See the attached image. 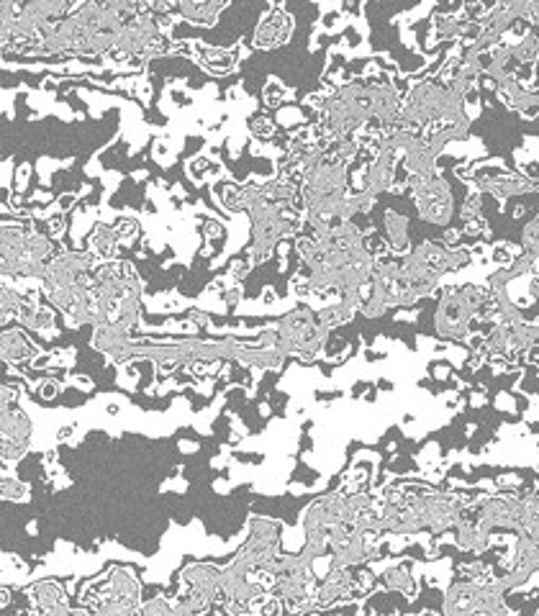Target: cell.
Masks as SVG:
<instances>
[{
	"label": "cell",
	"mask_w": 539,
	"mask_h": 616,
	"mask_svg": "<svg viewBox=\"0 0 539 616\" xmlns=\"http://www.w3.org/2000/svg\"><path fill=\"white\" fill-rule=\"evenodd\" d=\"M144 611H149V614H154V611H170V603H162V601L147 603V606H144Z\"/></svg>",
	"instance_id": "ba28073f"
},
{
	"label": "cell",
	"mask_w": 539,
	"mask_h": 616,
	"mask_svg": "<svg viewBox=\"0 0 539 616\" xmlns=\"http://www.w3.org/2000/svg\"><path fill=\"white\" fill-rule=\"evenodd\" d=\"M31 354V344L26 342V337L21 332H6L3 334V357L16 362V359H24Z\"/></svg>",
	"instance_id": "3957f363"
},
{
	"label": "cell",
	"mask_w": 539,
	"mask_h": 616,
	"mask_svg": "<svg viewBox=\"0 0 539 616\" xmlns=\"http://www.w3.org/2000/svg\"><path fill=\"white\" fill-rule=\"evenodd\" d=\"M288 31H290V21L285 19V16H280V13H275V16H270V19L260 26V31H257V44L260 46H277L288 38Z\"/></svg>",
	"instance_id": "7a4b0ae2"
},
{
	"label": "cell",
	"mask_w": 539,
	"mask_h": 616,
	"mask_svg": "<svg viewBox=\"0 0 539 616\" xmlns=\"http://www.w3.org/2000/svg\"><path fill=\"white\" fill-rule=\"evenodd\" d=\"M29 439V421L16 411L3 409V455L19 457Z\"/></svg>",
	"instance_id": "6da1fadb"
},
{
	"label": "cell",
	"mask_w": 539,
	"mask_h": 616,
	"mask_svg": "<svg viewBox=\"0 0 539 616\" xmlns=\"http://www.w3.org/2000/svg\"><path fill=\"white\" fill-rule=\"evenodd\" d=\"M36 598H38V609H41V611H49V614L64 611L62 590H59V585H54V583H38V585H36Z\"/></svg>",
	"instance_id": "277c9868"
},
{
	"label": "cell",
	"mask_w": 539,
	"mask_h": 616,
	"mask_svg": "<svg viewBox=\"0 0 539 616\" xmlns=\"http://www.w3.org/2000/svg\"><path fill=\"white\" fill-rule=\"evenodd\" d=\"M26 488L21 486V483L16 481H3V496H8V498H26Z\"/></svg>",
	"instance_id": "8992f818"
},
{
	"label": "cell",
	"mask_w": 539,
	"mask_h": 616,
	"mask_svg": "<svg viewBox=\"0 0 539 616\" xmlns=\"http://www.w3.org/2000/svg\"><path fill=\"white\" fill-rule=\"evenodd\" d=\"M388 580H391V585H396V588H406V585H409V578H406V573H391V578H388Z\"/></svg>",
	"instance_id": "52a82bcc"
},
{
	"label": "cell",
	"mask_w": 539,
	"mask_h": 616,
	"mask_svg": "<svg viewBox=\"0 0 539 616\" xmlns=\"http://www.w3.org/2000/svg\"><path fill=\"white\" fill-rule=\"evenodd\" d=\"M221 6H208V3H185V6H180V11L185 13L188 19L192 21H198V24H213V19H216V13Z\"/></svg>",
	"instance_id": "5b68a950"
}]
</instances>
